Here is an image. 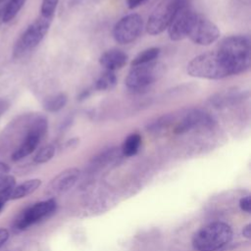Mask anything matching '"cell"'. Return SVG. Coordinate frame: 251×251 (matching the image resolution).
I'll return each mask as SVG.
<instances>
[{"label": "cell", "instance_id": "cell-1", "mask_svg": "<svg viewBox=\"0 0 251 251\" xmlns=\"http://www.w3.org/2000/svg\"><path fill=\"white\" fill-rule=\"evenodd\" d=\"M186 70L189 75L206 79H221L236 75L229 59L219 49L194 57Z\"/></svg>", "mask_w": 251, "mask_h": 251}, {"label": "cell", "instance_id": "cell-2", "mask_svg": "<svg viewBox=\"0 0 251 251\" xmlns=\"http://www.w3.org/2000/svg\"><path fill=\"white\" fill-rule=\"evenodd\" d=\"M231 238V227L226 223L215 222L197 231L192 243L197 251H216L229 243Z\"/></svg>", "mask_w": 251, "mask_h": 251}, {"label": "cell", "instance_id": "cell-3", "mask_svg": "<svg viewBox=\"0 0 251 251\" xmlns=\"http://www.w3.org/2000/svg\"><path fill=\"white\" fill-rule=\"evenodd\" d=\"M231 62L236 75L250 69L251 43L245 35H231L223 39L218 48Z\"/></svg>", "mask_w": 251, "mask_h": 251}, {"label": "cell", "instance_id": "cell-4", "mask_svg": "<svg viewBox=\"0 0 251 251\" xmlns=\"http://www.w3.org/2000/svg\"><path fill=\"white\" fill-rule=\"evenodd\" d=\"M188 0H162L152 11L146 24V31L150 35H158L170 25L179 7Z\"/></svg>", "mask_w": 251, "mask_h": 251}, {"label": "cell", "instance_id": "cell-5", "mask_svg": "<svg viewBox=\"0 0 251 251\" xmlns=\"http://www.w3.org/2000/svg\"><path fill=\"white\" fill-rule=\"evenodd\" d=\"M52 20L53 18H46L40 15L31 23L19 38L14 50L15 56H20L36 47L47 34Z\"/></svg>", "mask_w": 251, "mask_h": 251}, {"label": "cell", "instance_id": "cell-6", "mask_svg": "<svg viewBox=\"0 0 251 251\" xmlns=\"http://www.w3.org/2000/svg\"><path fill=\"white\" fill-rule=\"evenodd\" d=\"M164 72V68L159 63H148L131 67L126 78V84L131 90H142L153 84Z\"/></svg>", "mask_w": 251, "mask_h": 251}, {"label": "cell", "instance_id": "cell-7", "mask_svg": "<svg viewBox=\"0 0 251 251\" xmlns=\"http://www.w3.org/2000/svg\"><path fill=\"white\" fill-rule=\"evenodd\" d=\"M47 128V120L42 116H36L31 121L24 140L12 154V160L19 161L31 154L36 149L42 136L46 133Z\"/></svg>", "mask_w": 251, "mask_h": 251}, {"label": "cell", "instance_id": "cell-8", "mask_svg": "<svg viewBox=\"0 0 251 251\" xmlns=\"http://www.w3.org/2000/svg\"><path fill=\"white\" fill-rule=\"evenodd\" d=\"M56 207L57 203L54 199H47L33 204L25 209L16 219L14 223V229L17 231H23L28 228L30 226L49 217L56 210Z\"/></svg>", "mask_w": 251, "mask_h": 251}, {"label": "cell", "instance_id": "cell-9", "mask_svg": "<svg viewBox=\"0 0 251 251\" xmlns=\"http://www.w3.org/2000/svg\"><path fill=\"white\" fill-rule=\"evenodd\" d=\"M142 29V17L136 13H131L117 22L113 28V36L118 43L128 44L140 36Z\"/></svg>", "mask_w": 251, "mask_h": 251}, {"label": "cell", "instance_id": "cell-10", "mask_svg": "<svg viewBox=\"0 0 251 251\" xmlns=\"http://www.w3.org/2000/svg\"><path fill=\"white\" fill-rule=\"evenodd\" d=\"M221 31L217 25L208 18L197 13L189 30V39L201 46H208L219 39Z\"/></svg>", "mask_w": 251, "mask_h": 251}, {"label": "cell", "instance_id": "cell-11", "mask_svg": "<svg viewBox=\"0 0 251 251\" xmlns=\"http://www.w3.org/2000/svg\"><path fill=\"white\" fill-rule=\"evenodd\" d=\"M196 14L197 12H195L191 8L189 0L182 4L176 11L170 25L167 28L170 38L174 41H179L186 38L188 36Z\"/></svg>", "mask_w": 251, "mask_h": 251}, {"label": "cell", "instance_id": "cell-12", "mask_svg": "<svg viewBox=\"0 0 251 251\" xmlns=\"http://www.w3.org/2000/svg\"><path fill=\"white\" fill-rule=\"evenodd\" d=\"M213 123L211 117L200 110H192L187 112L181 120H179L175 128L174 132L176 134L185 133L198 126H208Z\"/></svg>", "mask_w": 251, "mask_h": 251}, {"label": "cell", "instance_id": "cell-13", "mask_svg": "<svg viewBox=\"0 0 251 251\" xmlns=\"http://www.w3.org/2000/svg\"><path fill=\"white\" fill-rule=\"evenodd\" d=\"M79 176V170L70 168L61 172L50 183V188L55 193H64L71 189Z\"/></svg>", "mask_w": 251, "mask_h": 251}, {"label": "cell", "instance_id": "cell-14", "mask_svg": "<svg viewBox=\"0 0 251 251\" xmlns=\"http://www.w3.org/2000/svg\"><path fill=\"white\" fill-rule=\"evenodd\" d=\"M128 56L120 49H110L105 51L99 58V63L107 71H117L126 66Z\"/></svg>", "mask_w": 251, "mask_h": 251}, {"label": "cell", "instance_id": "cell-15", "mask_svg": "<svg viewBox=\"0 0 251 251\" xmlns=\"http://www.w3.org/2000/svg\"><path fill=\"white\" fill-rule=\"evenodd\" d=\"M41 184V180L38 178H32L22 182L21 184L14 187L10 200H17L33 193Z\"/></svg>", "mask_w": 251, "mask_h": 251}, {"label": "cell", "instance_id": "cell-16", "mask_svg": "<svg viewBox=\"0 0 251 251\" xmlns=\"http://www.w3.org/2000/svg\"><path fill=\"white\" fill-rule=\"evenodd\" d=\"M16 186V178L13 176H5L0 178V213L6 202L10 200L12 191Z\"/></svg>", "mask_w": 251, "mask_h": 251}, {"label": "cell", "instance_id": "cell-17", "mask_svg": "<svg viewBox=\"0 0 251 251\" xmlns=\"http://www.w3.org/2000/svg\"><path fill=\"white\" fill-rule=\"evenodd\" d=\"M68 102V96L64 92H60L53 96L46 98L43 101V108L45 111L50 113H56L62 110Z\"/></svg>", "mask_w": 251, "mask_h": 251}, {"label": "cell", "instance_id": "cell-18", "mask_svg": "<svg viewBox=\"0 0 251 251\" xmlns=\"http://www.w3.org/2000/svg\"><path fill=\"white\" fill-rule=\"evenodd\" d=\"M141 145V136L137 132H133L126 136L122 145V153L126 157L135 155Z\"/></svg>", "mask_w": 251, "mask_h": 251}, {"label": "cell", "instance_id": "cell-19", "mask_svg": "<svg viewBox=\"0 0 251 251\" xmlns=\"http://www.w3.org/2000/svg\"><path fill=\"white\" fill-rule=\"evenodd\" d=\"M117 84V76L112 71H105L95 81V89L99 91H106L113 89Z\"/></svg>", "mask_w": 251, "mask_h": 251}, {"label": "cell", "instance_id": "cell-20", "mask_svg": "<svg viewBox=\"0 0 251 251\" xmlns=\"http://www.w3.org/2000/svg\"><path fill=\"white\" fill-rule=\"evenodd\" d=\"M160 52H161V50L158 47H151V48L145 49L134 57V59L131 61L130 65H131V67H133V66L151 63L159 57Z\"/></svg>", "mask_w": 251, "mask_h": 251}, {"label": "cell", "instance_id": "cell-21", "mask_svg": "<svg viewBox=\"0 0 251 251\" xmlns=\"http://www.w3.org/2000/svg\"><path fill=\"white\" fill-rule=\"evenodd\" d=\"M25 0H10L8 4L3 9L2 14V22L9 23L11 22L19 13V11L23 8Z\"/></svg>", "mask_w": 251, "mask_h": 251}, {"label": "cell", "instance_id": "cell-22", "mask_svg": "<svg viewBox=\"0 0 251 251\" xmlns=\"http://www.w3.org/2000/svg\"><path fill=\"white\" fill-rule=\"evenodd\" d=\"M54 155H55L54 145L48 144L38 150V152L35 154V156L33 158V161L36 164H43V163H46L49 160H51Z\"/></svg>", "mask_w": 251, "mask_h": 251}, {"label": "cell", "instance_id": "cell-23", "mask_svg": "<svg viewBox=\"0 0 251 251\" xmlns=\"http://www.w3.org/2000/svg\"><path fill=\"white\" fill-rule=\"evenodd\" d=\"M59 0H42L41 3V16L46 18H54L55 10L58 5Z\"/></svg>", "mask_w": 251, "mask_h": 251}, {"label": "cell", "instance_id": "cell-24", "mask_svg": "<svg viewBox=\"0 0 251 251\" xmlns=\"http://www.w3.org/2000/svg\"><path fill=\"white\" fill-rule=\"evenodd\" d=\"M239 206L242 211L250 213L251 212V198L250 196H245L240 199Z\"/></svg>", "mask_w": 251, "mask_h": 251}, {"label": "cell", "instance_id": "cell-25", "mask_svg": "<svg viewBox=\"0 0 251 251\" xmlns=\"http://www.w3.org/2000/svg\"><path fill=\"white\" fill-rule=\"evenodd\" d=\"M10 236L9 230L6 228H0V248L8 241Z\"/></svg>", "mask_w": 251, "mask_h": 251}, {"label": "cell", "instance_id": "cell-26", "mask_svg": "<svg viewBox=\"0 0 251 251\" xmlns=\"http://www.w3.org/2000/svg\"><path fill=\"white\" fill-rule=\"evenodd\" d=\"M10 170L11 168L9 165H7L4 162H0V178L5 176H8V174L10 173Z\"/></svg>", "mask_w": 251, "mask_h": 251}, {"label": "cell", "instance_id": "cell-27", "mask_svg": "<svg viewBox=\"0 0 251 251\" xmlns=\"http://www.w3.org/2000/svg\"><path fill=\"white\" fill-rule=\"evenodd\" d=\"M146 1L147 0H127V6L129 9H134Z\"/></svg>", "mask_w": 251, "mask_h": 251}, {"label": "cell", "instance_id": "cell-28", "mask_svg": "<svg viewBox=\"0 0 251 251\" xmlns=\"http://www.w3.org/2000/svg\"><path fill=\"white\" fill-rule=\"evenodd\" d=\"M9 102L4 99H0V116L8 109Z\"/></svg>", "mask_w": 251, "mask_h": 251}, {"label": "cell", "instance_id": "cell-29", "mask_svg": "<svg viewBox=\"0 0 251 251\" xmlns=\"http://www.w3.org/2000/svg\"><path fill=\"white\" fill-rule=\"evenodd\" d=\"M78 143H79V138L75 137V138H72V139L68 140V141H67V143H66V146H67V147H71V148H73V147H75Z\"/></svg>", "mask_w": 251, "mask_h": 251}, {"label": "cell", "instance_id": "cell-30", "mask_svg": "<svg viewBox=\"0 0 251 251\" xmlns=\"http://www.w3.org/2000/svg\"><path fill=\"white\" fill-rule=\"evenodd\" d=\"M242 234L243 236H245L246 238H250L251 237V225L248 224L247 226H245L242 229Z\"/></svg>", "mask_w": 251, "mask_h": 251}, {"label": "cell", "instance_id": "cell-31", "mask_svg": "<svg viewBox=\"0 0 251 251\" xmlns=\"http://www.w3.org/2000/svg\"><path fill=\"white\" fill-rule=\"evenodd\" d=\"M89 95H90V90H89V89H85V90H83V91L79 94V96H78V100L82 101V100H84V99L88 98V96H89Z\"/></svg>", "mask_w": 251, "mask_h": 251}, {"label": "cell", "instance_id": "cell-32", "mask_svg": "<svg viewBox=\"0 0 251 251\" xmlns=\"http://www.w3.org/2000/svg\"><path fill=\"white\" fill-rule=\"evenodd\" d=\"M3 1H4V0H0V3H1V2H3Z\"/></svg>", "mask_w": 251, "mask_h": 251}]
</instances>
